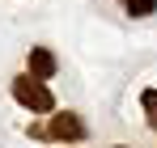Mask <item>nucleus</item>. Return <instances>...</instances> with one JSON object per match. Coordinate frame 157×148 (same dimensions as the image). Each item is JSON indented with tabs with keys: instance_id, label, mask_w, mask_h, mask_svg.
<instances>
[{
	"instance_id": "423d86ee",
	"label": "nucleus",
	"mask_w": 157,
	"mask_h": 148,
	"mask_svg": "<svg viewBox=\"0 0 157 148\" xmlns=\"http://www.w3.org/2000/svg\"><path fill=\"white\" fill-rule=\"evenodd\" d=\"M115 148H123V144H115Z\"/></svg>"
},
{
	"instance_id": "f03ea898",
	"label": "nucleus",
	"mask_w": 157,
	"mask_h": 148,
	"mask_svg": "<svg viewBox=\"0 0 157 148\" xmlns=\"http://www.w3.org/2000/svg\"><path fill=\"white\" fill-rule=\"evenodd\" d=\"M34 135H47V140H59V144H81V140H85V123H81L72 110H64V114H51L47 131L34 127Z\"/></svg>"
},
{
	"instance_id": "20e7f679",
	"label": "nucleus",
	"mask_w": 157,
	"mask_h": 148,
	"mask_svg": "<svg viewBox=\"0 0 157 148\" xmlns=\"http://www.w3.org/2000/svg\"><path fill=\"white\" fill-rule=\"evenodd\" d=\"M140 106H144V114H149V127L157 131V89H144V93H140Z\"/></svg>"
},
{
	"instance_id": "f257e3e1",
	"label": "nucleus",
	"mask_w": 157,
	"mask_h": 148,
	"mask_svg": "<svg viewBox=\"0 0 157 148\" xmlns=\"http://www.w3.org/2000/svg\"><path fill=\"white\" fill-rule=\"evenodd\" d=\"M13 98H17V106H26L34 114H51L55 110L51 89H47L43 80H34V76H17V80H13Z\"/></svg>"
},
{
	"instance_id": "7ed1b4c3",
	"label": "nucleus",
	"mask_w": 157,
	"mask_h": 148,
	"mask_svg": "<svg viewBox=\"0 0 157 148\" xmlns=\"http://www.w3.org/2000/svg\"><path fill=\"white\" fill-rule=\"evenodd\" d=\"M26 76H34V80H51V76H55V55L47 47H34V51H30V72Z\"/></svg>"
},
{
	"instance_id": "39448f33",
	"label": "nucleus",
	"mask_w": 157,
	"mask_h": 148,
	"mask_svg": "<svg viewBox=\"0 0 157 148\" xmlns=\"http://www.w3.org/2000/svg\"><path fill=\"white\" fill-rule=\"evenodd\" d=\"M128 4L132 17H149V13H157V0H123Z\"/></svg>"
}]
</instances>
